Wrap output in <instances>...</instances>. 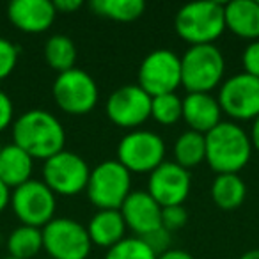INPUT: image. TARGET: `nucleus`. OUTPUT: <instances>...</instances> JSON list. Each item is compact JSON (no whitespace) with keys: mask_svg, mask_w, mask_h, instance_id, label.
Returning <instances> with one entry per match:
<instances>
[{"mask_svg":"<svg viewBox=\"0 0 259 259\" xmlns=\"http://www.w3.org/2000/svg\"><path fill=\"white\" fill-rule=\"evenodd\" d=\"M105 259H156V254L142 238H124L108 248Z\"/></svg>","mask_w":259,"mask_h":259,"instance_id":"obj_27","label":"nucleus"},{"mask_svg":"<svg viewBox=\"0 0 259 259\" xmlns=\"http://www.w3.org/2000/svg\"><path fill=\"white\" fill-rule=\"evenodd\" d=\"M43 248V231L37 227L20 226L8 238V250L11 257L32 259Z\"/></svg>","mask_w":259,"mask_h":259,"instance_id":"obj_22","label":"nucleus"},{"mask_svg":"<svg viewBox=\"0 0 259 259\" xmlns=\"http://www.w3.org/2000/svg\"><path fill=\"white\" fill-rule=\"evenodd\" d=\"M8 16L22 32L39 34L50 29L57 11L50 0H13L8 8Z\"/></svg>","mask_w":259,"mask_h":259,"instance_id":"obj_16","label":"nucleus"},{"mask_svg":"<svg viewBox=\"0 0 259 259\" xmlns=\"http://www.w3.org/2000/svg\"><path fill=\"white\" fill-rule=\"evenodd\" d=\"M142 240L146 241V245H148V247L156 254V257H158L160 254H163V252L169 250L170 233L167 229H163V227H160V229H156V231H153V233L142 236Z\"/></svg>","mask_w":259,"mask_h":259,"instance_id":"obj_30","label":"nucleus"},{"mask_svg":"<svg viewBox=\"0 0 259 259\" xmlns=\"http://www.w3.org/2000/svg\"><path fill=\"white\" fill-rule=\"evenodd\" d=\"M192 178L188 169L176 162H163L151 174L148 181V194L162 208L181 206L190 194Z\"/></svg>","mask_w":259,"mask_h":259,"instance_id":"obj_14","label":"nucleus"},{"mask_svg":"<svg viewBox=\"0 0 259 259\" xmlns=\"http://www.w3.org/2000/svg\"><path fill=\"white\" fill-rule=\"evenodd\" d=\"M11 206L15 215L22 220V226L39 229L54 220L57 201L55 194L45 185V181L29 180L13 190Z\"/></svg>","mask_w":259,"mask_h":259,"instance_id":"obj_9","label":"nucleus"},{"mask_svg":"<svg viewBox=\"0 0 259 259\" xmlns=\"http://www.w3.org/2000/svg\"><path fill=\"white\" fill-rule=\"evenodd\" d=\"M240 259H259V248H254V250L245 252L243 255H240Z\"/></svg>","mask_w":259,"mask_h":259,"instance_id":"obj_37","label":"nucleus"},{"mask_svg":"<svg viewBox=\"0 0 259 259\" xmlns=\"http://www.w3.org/2000/svg\"><path fill=\"white\" fill-rule=\"evenodd\" d=\"M54 6H55V11L57 13L68 15V13H75L76 9L82 8L83 2L82 0H55Z\"/></svg>","mask_w":259,"mask_h":259,"instance_id":"obj_33","label":"nucleus"},{"mask_svg":"<svg viewBox=\"0 0 259 259\" xmlns=\"http://www.w3.org/2000/svg\"><path fill=\"white\" fill-rule=\"evenodd\" d=\"M174 27L181 39L194 45H213L226 30L224 4L219 2H194L178 11Z\"/></svg>","mask_w":259,"mask_h":259,"instance_id":"obj_3","label":"nucleus"},{"mask_svg":"<svg viewBox=\"0 0 259 259\" xmlns=\"http://www.w3.org/2000/svg\"><path fill=\"white\" fill-rule=\"evenodd\" d=\"M247 187L238 174H217L211 183V199L219 208L234 209L245 201Z\"/></svg>","mask_w":259,"mask_h":259,"instance_id":"obj_21","label":"nucleus"},{"mask_svg":"<svg viewBox=\"0 0 259 259\" xmlns=\"http://www.w3.org/2000/svg\"><path fill=\"white\" fill-rule=\"evenodd\" d=\"M174 156L176 163L185 169L195 167L206 158V141L204 135L194 130H187L176 139L174 144Z\"/></svg>","mask_w":259,"mask_h":259,"instance_id":"obj_23","label":"nucleus"},{"mask_svg":"<svg viewBox=\"0 0 259 259\" xmlns=\"http://www.w3.org/2000/svg\"><path fill=\"white\" fill-rule=\"evenodd\" d=\"M105 110L114 124L137 128L151 117V96L139 83L122 85L108 96Z\"/></svg>","mask_w":259,"mask_h":259,"instance_id":"obj_13","label":"nucleus"},{"mask_svg":"<svg viewBox=\"0 0 259 259\" xmlns=\"http://www.w3.org/2000/svg\"><path fill=\"white\" fill-rule=\"evenodd\" d=\"M250 141H252V148H255L259 151V115L254 119V124H252Z\"/></svg>","mask_w":259,"mask_h":259,"instance_id":"obj_36","label":"nucleus"},{"mask_svg":"<svg viewBox=\"0 0 259 259\" xmlns=\"http://www.w3.org/2000/svg\"><path fill=\"white\" fill-rule=\"evenodd\" d=\"M204 160L217 174H238L250 160V135L234 122L220 121L204 135Z\"/></svg>","mask_w":259,"mask_h":259,"instance_id":"obj_2","label":"nucleus"},{"mask_svg":"<svg viewBox=\"0 0 259 259\" xmlns=\"http://www.w3.org/2000/svg\"><path fill=\"white\" fill-rule=\"evenodd\" d=\"M222 108L209 93H188L183 98V119L190 130L206 135L220 122Z\"/></svg>","mask_w":259,"mask_h":259,"instance_id":"obj_17","label":"nucleus"},{"mask_svg":"<svg viewBox=\"0 0 259 259\" xmlns=\"http://www.w3.org/2000/svg\"><path fill=\"white\" fill-rule=\"evenodd\" d=\"M151 117L160 124H174L183 117V98L176 93L151 98Z\"/></svg>","mask_w":259,"mask_h":259,"instance_id":"obj_26","label":"nucleus"},{"mask_svg":"<svg viewBox=\"0 0 259 259\" xmlns=\"http://www.w3.org/2000/svg\"><path fill=\"white\" fill-rule=\"evenodd\" d=\"M15 117V107L13 101L4 91H0V132H4Z\"/></svg>","mask_w":259,"mask_h":259,"instance_id":"obj_32","label":"nucleus"},{"mask_svg":"<svg viewBox=\"0 0 259 259\" xmlns=\"http://www.w3.org/2000/svg\"><path fill=\"white\" fill-rule=\"evenodd\" d=\"M241 62H243L245 73L259 78V39L252 41L245 47L241 54Z\"/></svg>","mask_w":259,"mask_h":259,"instance_id":"obj_31","label":"nucleus"},{"mask_svg":"<svg viewBox=\"0 0 259 259\" xmlns=\"http://www.w3.org/2000/svg\"><path fill=\"white\" fill-rule=\"evenodd\" d=\"M124 231L126 222L119 209H100L87 226L91 243L107 248L124 240Z\"/></svg>","mask_w":259,"mask_h":259,"instance_id":"obj_19","label":"nucleus"},{"mask_svg":"<svg viewBox=\"0 0 259 259\" xmlns=\"http://www.w3.org/2000/svg\"><path fill=\"white\" fill-rule=\"evenodd\" d=\"M226 29L245 39H259V2L257 0H233L224 6Z\"/></svg>","mask_w":259,"mask_h":259,"instance_id":"obj_18","label":"nucleus"},{"mask_svg":"<svg viewBox=\"0 0 259 259\" xmlns=\"http://www.w3.org/2000/svg\"><path fill=\"white\" fill-rule=\"evenodd\" d=\"M34 160L16 144H8L0 151V180L9 188L27 183L32 174Z\"/></svg>","mask_w":259,"mask_h":259,"instance_id":"obj_20","label":"nucleus"},{"mask_svg":"<svg viewBox=\"0 0 259 259\" xmlns=\"http://www.w3.org/2000/svg\"><path fill=\"white\" fill-rule=\"evenodd\" d=\"M66 134L61 121L41 108L27 110L13 122V144L30 156L48 160L64 151Z\"/></svg>","mask_w":259,"mask_h":259,"instance_id":"obj_1","label":"nucleus"},{"mask_svg":"<svg viewBox=\"0 0 259 259\" xmlns=\"http://www.w3.org/2000/svg\"><path fill=\"white\" fill-rule=\"evenodd\" d=\"M165 142L155 132L134 130L121 139L117 146V162L132 172H149L163 163Z\"/></svg>","mask_w":259,"mask_h":259,"instance_id":"obj_6","label":"nucleus"},{"mask_svg":"<svg viewBox=\"0 0 259 259\" xmlns=\"http://www.w3.org/2000/svg\"><path fill=\"white\" fill-rule=\"evenodd\" d=\"M91 8L96 15L115 22H134L146 11L142 0H94Z\"/></svg>","mask_w":259,"mask_h":259,"instance_id":"obj_25","label":"nucleus"},{"mask_svg":"<svg viewBox=\"0 0 259 259\" xmlns=\"http://www.w3.org/2000/svg\"><path fill=\"white\" fill-rule=\"evenodd\" d=\"M41 231L43 248L52 259H85L93 247L87 227L73 219H54Z\"/></svg>","mask_w":259,"mask_h":259,"instance_id":"obj_8","label":"nucleus"},{"mask_svg":"<svg viewBox=\"0 0 259 259\" xmlns=\"http://www.w3.org/2000/svg\"><path fill=\"white\" fill-rule=\"evenodd\" d=\"M226 69L224 55L215 45H194L181 57V85L188 93H209Z\"/></svg>","mask_w":259,"mask_h":259,"instance_id":"obj_4","label":"nucleus"},{"mask_svg":"<svg viewBox=\"0 0 259 259\" xmlns=\"http://www.w3.org/2000/svg\"><path fill=\"white\" fill-rule=\"evenodd\" d=\"M217 100L229 117L254 121L259 115V78L245 71L236 73L220 85Z\"/></svg>","mask_w":259,"mask_h":259,"instance_id":"obj_12","label":"nucleus"},{"mask_svg":"<svg viewBox=\"0 0 259 259\" xmlns=\"http://www.w3.org/2000/svg\"><path fill=\"white\" fill-rule=\"evenodd\" d=\"M139 85L151 98L174 93L181 85V57L167 48L153 50L141 62Z\"/></svg>","mask_w":259,"mask_h":259,"instance_id":"obj_10","label":"nucleus"},{"mask_svg":"<svg viewBox=\"0 0 259 259\" xmlns=\"http://www.w3.org/2000/svg\"><path fill=\"white\" fill-rule=\"evenodd\" d=\"M2 148H4V146H2V144H0V151H2Z\"/></svg>","mask_w":259,"mask_h":259,"instance_id":"obj_39","label":"nucleus"},{"mask_svg":"<svg viewBox=\"0 0 259 259\" xmlns=\"http://www.w3.org/2000/svg\"><path fill=\"white\" fill-rule=\"evenodd\" d=\"M52 94L61 110L66 114L83 115L98 103V85L87 71L78 68L59 73L52 87Z\"/></svg>","mask_w":259,"mask_h":259,"instance_id":"obj_7","label":"nucleus"},{"mask_svg":"<svg viewBox=\"0 0 259 259\" xmlns=\"http://www.w3.org/2000/svg\"><path fill=\"white\" fill-rule=\"evenodd\" d=\"M187 220H188V213L183 208V204L162 208V227L169 231V233L181 229L187 224Z\"/></svg>","mask_w":259,"mask_h":259,"instance_id":"obj_29","label":"nucleus"},{"mask_svg":"<svg viewBox=\"0 0 259 259\" xmlns=\"http://www.w3.org/2000/svg\"><path fill=\"white\" fill-rule=\"evenodd\" d=\"M4 259H16V257H11V255H8V257H4Z\"/></svg>","mask_w":259,"mask_h":259,"instance_id":"obj_38","label":"nucleus"},{"mask_svg":"<svg viewBox=\"0 0 259 259\" xmlns=\"http://www.w3.org/2000/svg\"><path fill=\"white\" fill-rule=\"evenodd\" d=\"M8 204H11V188L0 180V213L8 208Z\"/></svg>","mask_w":259,"mask_h":259,"instance_id":"obj_34","label":"nucleus"},{"mask_svg":"<svg viewBox=\"0 0 259 259\" xmlns=\"http://www.w3.org/2000/svg\"><path fill=\"white\" fill-rule=\"evenodd\" d=\"M156 259H194L187 250H181V248H169L167 252L160 254Z\"/></svg>","mask_w":259,"mask_h":259,"instance_id":"obj_35","label":"nucleus"},{"mask_svg":"<svg viewBox=\"0 0 259 259\" xmlns=\"http://www.w3.org/2000/svg\"><path fill=\"white\" fill-rule=\"evenodd\" d=\"M91 169L80 155L61 151L45 160L43 180L54 194L76 195L87 188Z\"/></svg>","mask_w":259,"mask_h":259,"instance_id":"obj_11","label":"nucleus"},{"mask_svg":"<svg viewBox=\"0 0 259 259\" xmlns=\"http://www.w3.org/2000/svg\"><path fill=\"white\" fill-rule=\"evenodd\" d=\"M121 215L126 227L139 234V238L162 227V206L148 192H130L121 206Z\"/></svg>","mask_w":259,"mask_h":259,"instance_id":"obj_15","label":"nucleus"},{"mask_svg":"<svg viewBox=\"0 0 259 259\" xmlns=\"http://www.w3.org/2000/svg\"><path fill=\"white\" fill-rule=\"evenodd\" d=\"M18 62V48L6 37H0V80L8 78Z\"/></svg>","mask_w":259,"mask_h":259,"instance_id":"obj_28","label":"nucleus"},{"mask_svg":"<svg viewBox=\"0 0 259 259\" xmlns=\"http://www.w3.org/2000/svg\"><path fill=\"white\" fill-rule=\"evenodd\" d=\"M130 187L132 176L128 170L117 160H105L91 169L85 190L91 202L100 209H121L132 192Z\"/></svg>","mask_w":259,"mask_h":259,"instance_id":"obj_5","label":"nucleus"},{"mask_svg":"<svg viewBox=\"0 0 259 259\" xmlns=\"http://www.w3.org/2000/svg\"><path fill=\"white\" fill-rule=\"evenodd\" d=\"M45 59H47L48 66L59 73L73 69L76 61V48L73 39L64 34L52 36L45 45Z\"/></svg>","mask_w":259,"mask_h":259,"instance_id":"obj_24","label":"nucleus"}]
</instances>
